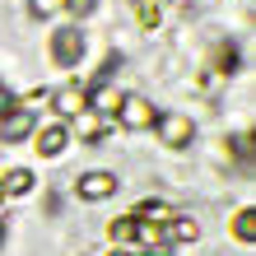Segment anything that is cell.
Segmentation results:
<instances>
[{
  "instance_id": "obj_17",
  "label": "cell",
  "mask_w": 256,
  "mask_h": 256,
  "mask_svg": "<svg viewBox=\"0 0 256 256\" xmlns=\"http://www.w3.org/2000/svg\"><path fill=\"white\" fill-rule=\"evenodd\" d=\"M214 66H219L224 74H228V70H238V52H233V47H219V52H214Z\"/></svg>"
},
{
  "instance_id": "obj_21",
  "label": "cell",
  "mask_w": 256,
  "mask_h": 256,
  "mask_svg": "<svg viewBox=\"0 0 256 256\" xmlns=\"http://www.w3.org/2000/svg\"><path fill=\"white\" fill-rule=\"evenodd\" d=\"M10 112H14V94H10L5 84H0V116H10Z\"/></svg>"
},
{
  "instance_id": "obj_24",
  "label": "cell",
  "mask_w": 256,
  "mask_h": 256,
  "mask_svg": "<svg viewBox=\"0 0 256 256\" xmlns=\"http://www.w3.org/2000/svg\"><path fill=\"white\" fill-rule=\"evenodd\" d=\"M0 205H5V186H0Z\"/></svg>"
},
{
  "instance_id": "obj_25",
  "label": "cell",
  "mask_w": 256,
  "mask_h": 256,
  "mask_svg": "<svg viewBox=\"0 0 256 256\" xmlns=\"http://www.w3.org/2000/svg\"><path fill=\"white\" fill-rule=\"evenodd\" d=\"M140 5H158V0H140Z\"/></svg>"
},
{
  "instance_id": "obj_13",
  "label": "cell",
  "mask_w": 256,
  "mask_h": 256,
  "mask_svg": "<svg viewBox=\"0 0 256 256\" xmlns=\"http://www.w3.org/2000/svg\"><path fill=\"white\" fill-rule=\"evenodd\" d=\"M74 130H80L84 140H98V135H102V116L98 112H80V116H74Z\"/></svg>"
},
{
  "instance_id": "obj_10",
  "label": "cell",
  "mask_w": 256,
  "mask_h": 256,
  "mask_svg": "<svg viewBox=\"0 0 256 256\" xmlns=\"http://www.w3.org/2000/svg\"><path fill=\"white\" fill-rule=\"evenodd\" d=\"M168 238L172 242H196L200 238V224L196 219H168Z\"/></svg>"
},
{
  "instance_id": "obj_2",
  "label": "cell",
  "mask_w": 256,
  "mask_h": 256,
  "mask_svg": "<svg viewBox=\"0 0 256 256\" xmlns=\"http://www.w3.org/2000/svg\"><path fill=\"white\" fill-rule=\"evenodd\" d=\"M66 140H70V130H66L61 116H52V122H42V126L33 130V149H38L42 158H56V154L66 149Z\"/></svg>"
},
{
  "instance_id": "obj_19",
  "label": "cell",
  "mask_w": 256,
  "mask_h": 256,
  "mask_svg": "<svg viewBox=\"0 0 256 256\" xmlns=\"http://www.w3.org/2000/svg\"><path fill=\"white\" fill-rule=\"evenodd\" d=\"M140 28H158V5H140Z\"/></svg>"
},
{
  "instance_id": "obj_7",
  "label": "cell",
  "mask_w": 256,
  "mask_h": 256,
  "mask_svg": "<svg viewBox=\"0 0 256 256\" xmlns=\"http://www.w3.org/2000/svg\"><path fill=\"white\" fill-rule=\"evenodd\" d=\"M33 130V112H24V108H14L10 116H0V140L14 144V140H24V135Z\"/></svg>"
},
{
  "instance_id": "obj_15",
  "label": "cell",
  "mask_w": 256,
  "mask_h": 256,
  "mask_svg": "<svg viewBox=\"0 0 256 256\" xmlns=\"http://www.w3.org/2000/svg\"><path fill=\"white\" fill-rule=\"evenodd\" d=\"M108 233H112V242H130V238H135V214L130 219H112Z\"/></svg>"
},
{
  "instance_id": "obj_6",
  "label": "cell",
  "mask_w": 256,
  "mask_h": 256,
  "mask_svg": "<svg viewBox=\"0 0 256 256\" xmlns=\"http://www.w3.org/2000/svg\"><path fill=\"white\" fill-rule=\"evenodd\" d=\"M52 102H56V112H61V116H80L88 108V88L84 84H66L61 94H52Z\"/></svg>"
},
{
  "instance_id": "obj_16",
  "label": "cell",
  "mask_w": 256,
  "mask_h": 256,
  "mask_svg": "<svg viewBox=\"0 0 256 256\" xmlns=\"http://www.w3.org/2000/svg\"><path fill=\"white\" fill-rule=\"evenodd\" d=\"M135 219H163V224H168L172 214H168V205H158V200H144V205H140V214H135Z\"/></svg>"
},
{
  "instance_id": "obj_14",
  "label": "cell",
  "mask_w": 256,
  "mask_h": 256,
  "mask_svg": "<svg viewBox=\"0 0 256 256\" xmlns=\"http://www.w3.org/2000/svg\"><path fill=\"white\" fill-rule=\"evenodd\" d=\"M52 102V88H33L28 98H14V108H24V112H38V108H47Z\"/></svg>"
},
{
  "instance_id": "obj_1",
  "label": "cell",
  "mask_w": 256,
  "mask_h": 256,
  "mask_svg": "<svg viewBox=\"0 0 256 256\" xmlns=\"http://www.w3.org/2000/svg\"><path fill=\"white\" fill-rule=\"evenodd\" d=\"M80 56H84V33L80 28H56L52 33V61L56 66H80Z\"/></svg>"
},
{
  "instance_id": "obj_8",
  "label": "cell",
  "mask_w": 256,
  "mask_h": 256,
  "mask_svg": "<svg viewBox=\"0 0 256 256\" xmlns=\"http://www.w3.org/2000/svg\"><path fill=\"white\" fill-rule=\"evenodd\" d=\"M88 108H94L98 116L116 112V108H122V88H116V84H98V88H88Z\"/></svg>"
},
{
  "instance_id": "obj_5",
  "label": "cell",
  "mask_w": 256,
  "mask_h": 256,
  "mask_svg": "<svg viewBox=\"0 0 256 256\" xmlns=\"http://www.w3.org/2000/svg\"><path fill=\"white\" fill-rule=\"evenodd\" d=\"M116 112H122V126L126 130H149V126H154V116H158L144 98H122V108H116Z\"/></svg>"
},
{
  "instance_id": "obj_20",
  "label": "cell",
  "mask_w": 256,
  "mask_h": 256,
  "mask_svg": "<svg viewBox=\"0 0 256 256\" xmlns=\"http://www.w3.org/2000/svg\"><path fill=\"white\" fill-rule=\"evenodd\" d=\"M70 14H94V0H66Z\"/></svg>"
},
{
  "instance_id": "obj_18",
  "label": "cell",
  "mask_w": 256,
  "mask_h": 256,
  "mask_svg": "<svg viewBox=\"0 0 256 256\" xmlns=\"http://www.w3.org/2000/svg\"><path fill=\"white\" fill-rule=\"evenodd\" d=\"M28 10L33 14H56V10H66V0H28Z\"/></svg>"
},
{
  "instance_id": "obj_23",
  "label": "cell",
  "mask_w": 256,
  "mask_h": 256,
  "mask_svg": "<svg viewBox=\"0 0 256 256\" xmlns=\"http://www.w3.org/2000/svg\"><path fill=\"white\" fill-rule=\"evenodd\" d=\"M112 256H135V252H126V247H122V252H112Z\"/></svg>"
},
{
  "instance_id": "obj_3",
  "label": "cell",
  "mask_w": 256,
  "mask_h": 256,
  "mask_svg": "<svg viewBox=\"0 0 256 256\" xmlns=\"http://www.w3.org/2000/svg\"><path fill=\"white\" fill-rule=\"evenodd\" d=\"M154 130H158V140H163V144H172V149L191 144V135H196V126L186 122L182 112H163V116H154Z\"/></svg>"
},
{
  "instance_id": "obj_11",
  "label": "cell",
  "mask_w": 256,
  "mask_h": 256,
  "mask_svg": "<svg viewBox=\"0 0 256 256\" xmlns=\"http://www.w3.org/2000/svg\"><path fill=\"white\" fill-rule=\"evenodd\" d=\"M233 238H238V242H256V210H238Z\"/></svg>"
},
{
  "instance_id": "obj_22",
  "label": "cell",
  "mask_w": 256,
  "mask_h": 256,
  "mask_svg": "<svg viewBox=\"0 0 256 256\" xmlns=\"http://www.w3.org/2000/svg\"><path fill=\"white\" fill-rule=\"evenodd\" d=\"M238 154H242V158H252V135H247V130L238 135Z\"/></svg>"
},
{
  "instance_id": "obj_12",
  "label": "cell",
  "mask_w": 256,
  "mask_h": 256,
  "mask_svg": "<svg viewBox=\"0 0 256 256\" xmlns=\"http://www.w3.org/2000/svg\"><path fill=\"white\" fill-rule=\"evenodd\" d=\"M0 186H5V196H28V191H33V172H28V168H14Z\"/></svg>"
},
{
  "instance_id": "obj_9",
  "label": "cell",
  "mask_w": 256,
  "mask_h": 256,
  "mask_svg": "<svg viewBox=\"0 0 256 256\" xmlns=\"http://www.w3.org/2000/svg\"><path fill=\"white\" fill-rule=\"evenodd\" d=\"M135 238L149 242V247H163V242H168V224H163V219H135Z\"/></svg>"
},
{
  "instance_id": "obj_4",
  "label": "cell",
  "mask_w": 256,
  "mask_h": 256,
  "mask_svg": "<svg viewBox=\"0 0 256 256\" xmlns=\"http://www.w3.org/2000/svg\"><path fill=\"white\" fill-rule=\"evenodd\" d=\"M74 196L80 200H108V196H116V177L112 172H84L74 182Z\"/></svg>"
}]
</instances>
